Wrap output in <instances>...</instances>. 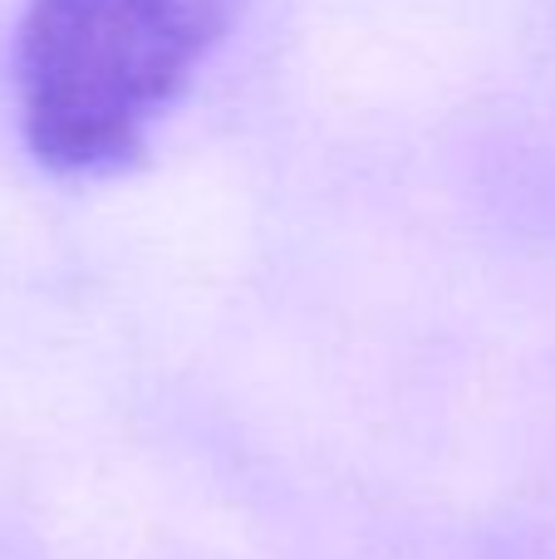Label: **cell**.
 Returning a JSON list of instances; mask_svg holds the SVG:
<instances>
[{
	"mask_svg": "<svg viewBox=\"0 0 555 559\" xmlns=\"http://www.w3.org/2000/svg\"><path fill=\"white\" fill-rule=\"evenodd\" d=\"M241 0H29L15 45L25 143L49 173L133 163Z\"/></svg>",
	"mask_w": 555,
	"mask_h": 559,
	"instance_id": "6da1fadb",
	"label": "cell"
}]
</instances>
